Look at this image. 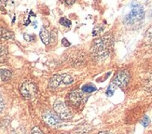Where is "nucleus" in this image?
Wrapping results in <instances>:
<instances>
[{
  "mask_svg": "<svg viewBox=\"0 0 152 134\" xmlns=\"http://www.w3.org/2000/svg\"><path fill=\"white\" fill-rule=\"evenodd\" d=\"M12 74L10 71L6 70V69H0V81L1 82H5L8 81L11 78Z\"/></svg>",
  "mask_w": 152,
  "mask_h": 134,
  "instance_id": "obj_11",
  "label": "nucleus"
},
{
  "mask_svg": "<svg viewBox=\"0 0 152 134\" xmlns=\"http://www.w3.org/2000/svg\"><path fill=\"white\" fill-rule=\"evenodd\" d=\"M74 0H66V1H65V3H66L67 5H72V4H74Z\"/></svg>",
  "mask_w": 152,
  "mask_h": 134,
  "instance_id": "obj_24",
  "label": "nucleus"
},
{
  "mask_svg": "<svg viewBox=\"0 0 152 134\" xmlns=\"http://www.w3.org/2000/svg\"><path fill=\"white\" fill-rule=\"evenodd\" d=\"M68 100L69 103L75 106V107H78L81 103V100H82V96L80 94V92L77 91V90H74L72 91L70 94L68 95Z\"/></svg>",
  "mask_w": 152,
  "mask_h": 134,
  "instance_id": "obj_8",
  "label": "nucleus"
},
{
  "mask_svg": "<svg viewBox=\"0 0 152 134\" xmlns=\"http://www.w3.org/2000/svg\"><path fill=\"white\" fill-rule=\"evenodd\" d=\"M32 134H44L42 132V130L37 128V127H34V128L32 129Z\"/></svg>",
  "mask_w": 152,
  "mask_h": 134,
  "instance_id": "obj_19",
  "label": "nucleus"
},
{
  "mask_svg": "<svg viewBox=\"0 0 152 134\" xmlns=\"http://www.w3.org/2000/svg\"><path fill=\"white\" fill-rule=\"evenodd\" d=\"M6 57H7V49L6 47L1 46L0 47V63L5 62Z\"/></svg>",
  "mask_w": 152,
  "mask_h": 134,
  "instance_id": "obj_14",
  "label": "nucleus"
},
{
  "mask_svg": "<svg viewBox=\"0 0 152 134\" xmlns=\"http://www.w3.org/2000/svg\"><path fill=\"white\" fill-rule=\"evenodd\" d=\"M101 31H103V27H101V26H96L95 28H94V31H92V36H98L99 34L101 33Z\"/></svg>",
  "mask_w": 152,
  "mask_h": 134,
  "instance_id": "obj_18",
  "label": "nucleus"
},
{
  "mask_svg": "<svg viewBox=\"0 0 152 134\" xmlns=\"http://www.w3.org/2000/svg\"><path fill=\"white\" fill-rule=\"evenodd\" d=\"M13 37H14V35H13L12 32L5 28H0V39L8 40V39H12Z\"/></svg>",
  "mask_w": 152,
  "mask_h": 134,
  "instance_id": "obj_10",
  "label": "nucleus"
},
{
  "mask_svg": "<svg viewBox=\"0 0 152 134\" xmlns=\"http://www.w3.org/2000/svg\"><path fill=\"white\" fill-rule=\"evenodd\" d=\"M84 92H88V93H91V92H94L96 90V88H95V86L94 85H92V84H86L82 87V89H81Z\"/></svg>",
  "mask_w": 152,
  "mask_h": 134,
  "instance_id": "obj_12",
  "label": "nucleus"
},
{
  "mask_svg": "<svg viewBox=\"0 0 152 134\" xmlns=\"http://www.w3.org/2000/svg\"><path fill=\"white\" fill-rule=\"evenodd\" d=\"M74 82V78L70 75H54L52 76L49 81V88L57 89L60 86H68Z\"/></svg>",
  "mask_w": 152,
  "mask_h": 134,
  "instance_id": "obj_3",
  "label": "nucleus"
},
{
  "mask_svg": "<svg viewBox=\"0 0 152 134\" xmlns=\"http://www.w3.org/2000/svg\"><path fill=\"white\" fill-rule=\"evenodd\" d=\"M62 44H63V46L66 47V48L71 45V44H70V42L68 41V40H67L66 38H63V39H62Z\"/></svg>",
  "mask_w": 152,
  "mask_h": 134,
  "instance_id": "obj_22",
  "label": "nucleus"
},
{
  "mask_svg": "<svg viewBox=\"0 0 152 134\" xmlns=\"http://www.w3.org/2000/svg\"><path fill=\"white\" fill-rule=\"evenodd\" d=\"M39 36H40V38L42 40V42L45 45H49L50 44V33L49 31L46 29V28H42L40 33H39Z\"/></svg>",
  "mask_w": 152,
  "mask_h": 134,
  "instance_id": "obj_9",
  "label": "nucleus"
},
{
  "mask_svg": "<svg viewBox=\"0 0 152 134\" xmlns=\"http://www.w3.org/2000/svg\"><path fill=\"white\" fill-rule=\"evenodd\" d=\"M144 86H145V89H146L147 91L152 92V75L147 79V81L145 82Z\"/></svg>",
  "mask_w": 152,
  "mask_h": 134,
  "instance_id": "obj_13",
  "label": "nucleus"
},
{
  "mask_svg": "<svg viewBox=\"0 0 152 134\" xmlns=\"http://www.w3.org/2000/svg\"><path fill=\"white\" fill-rule=\"evenodd\" d=\"M4 107H5V103H4V100L2 98V96L0 95V113H1L4 110Z\"/></svg>",
  "mask_w": 152,
  "mask_h": 134,
  "instance_id": "obj_21",
  "label": "nucleus"
},
{
  "mask_svg": "<svg viewBox=\"0 0 152 134\" xmlns=\"http://www.w3.org/2000/svg\"><path fill=\"white\" fill-rule=\"evenodd\" d=\"M23 37H24L25 40H27V41H32V40H34L35 36L28 35V34H24V35H23Z\"/></svg>",
  "mask_w": 152,
  "mask_h": 134,
  "instance_id": "obj_20",
  "label": "nucleus"
},
{
  "mask_svg": "<svg viewBox=\"0 0 152 134\" xmlns=\"http://www.w3.org/2000/svg\"><path fill=\"white\" fill-rule=\"evenodd\" d=\"M44 121L47 123L49 126L52 128H58L61 124V118L59 117L55 113L52 112H47L43 115Z\"/></svg>",
  "mask_w": 152,
  "mask_h": 134,
  "instance_id": "obj_7",
  "label": "nucleus"
},
{
  "mask_svg": "<svg viewBox=\"0 0 152 134\" xmlns=\"http://www.w3.org/2000/svg\"><path fill=\"white\" fill-rule=\"evenodd\" d=\"M53 109H54V113L63 120L69 119L72 117V114L67 107V105L60 100H58L55 102L53 105Z\"/></svg>",
  "mask_w": 152,
  "mask_h": 134,
  "instance_id": "obj_5",
  "label": "nucleus"
},
{
  "mask_svg": "<svg viewBox=\"0 0 152 134\" xmlns=\"http://www.w3.org/2000/svg\"><path fill=\"white\" fill-rule=\"evenodd\" d=\"M141 124L143 125V127H145V128H147V127L149 126L150 124V118L148 117V116H145L142 120H141Z\"/></svg>",
  "mask_w": 152,
  "mask_h": 134,
  "instance_id": "obj_17",
  "label": "nucleus"
},
{
  "mask_svg": "<svg viewBox=\"0 0 152 134\" xmlns=\"http://www.w3.org/2000/svg\"><path fill=\"white\" fill-rule=\"evenodd\" d=\"M98 134H112V133H110L108 131H101V132H99Z\"/></svg>",
  "mask_w": 152,
  "mask_h": 134,
  "instance_id": "obj_25",
  "label": "nucleus"
},
{
  "mask_svg": "<svg viewBox=\"0 0 152 134\" xmlns=\"http://www.w3.org/2000/svg\"><path fill=\"white\" fill-rule=\"evenodd\" d=\"M20 91L23 97L26 100H31L35 98L37 93V88L34 82L31 81H25L22 84Z\"/></svg>",
  "mask_w": 152,
  "mask_h": 134,
  "instance_id": "obj_4",
  "label": "nucleus"
},
{
  "mask_svg": "<svg viewBox=\"0 0 152 134\" xmlns=\"http://www.w3.org/2000/svg\"><path fill=\"white\" fill-rule=\"evenodd\" d=\"M130 80V73L127 70H121L115 76L112 83L121 89H125Z\"/></svg>",
  "mask_w": 152,
  "mask_h": 134,
  "instance_id": "obj_6",
  "label": "nucleus"
},
{
  "mask_svg": "<svg viewBox=\"0 0 152 134\" xmlns=\"http://www.w3.org/2000/svg\"><path fill=\"white\" fill-rule=\"evenodd\" d=\"M112 48V36L110 34H107L104 36L95 39L91 46V54L94 60L103 61L110 54Z\"/></svg>",
  "mask_w": 152,
  "mask_h": 134,
  "instance_id": "obj_1",
  "label": "nucleus"
},
{
  "mask_svg": "<svg viewBox=\"0 0 152 134\" xmlns=\"http://www.w3.org/2000/svg\"><path fill=\"white\" fill-rule=\"evenodd\" d=\"M147 36H152V26L148 30V33H147Z\"/></svg>",
  "mask_w": 152,
  "mask_h": 134,
  "instance_id": "obj_23",
  "label": "nucleus"
},
{
  "mask_svg": "<svg viewBox=\"0 0 152 134\" xmlns=\"http://www.w3.org/2000/svg\"><path fill=\"white\" fill-rule=\"evenodd\" d=\"M60 23L63 26H65V27H70V26H71V22L67 18H61L60 19Z\"/></svg>",
  "mask_w": 152,
  "mask_h": 134,
  "instance_id": "obj_16",
  "label": "nucleus"
},
{
  "mask_svg": "<svg viewBox=\"0 0 152 134\" xmlns=\"http://www.w3.org/2000/svg\"><path fill=\"white\" fill-rule=\"evenodd\" d=\"M116 85L115 84H113V83H112L109 87H108V89H107V96H112V95H113L114 94V91H115V90H116Z\"/></svg>",
  "mask_w": 152,
  "mask_h": 134,
  "instance_id": "obj_15",
  "label": "nucleus"
},
{
  "mask_svg": "<svg viewBox=\"0 0 152 134\" xmlns=\"http://www.w3.org/2000/svg\"><path fill=\"white\" fill-rule=\"evenodd\" d=\"M145 16V11L143 7L139 4H133L132 9L129 14L125 17V23L128 24L139 23Z\"/></svg>",
  "mask_w": 152,
  "mask_h": 134,
  "instance_id": "obj_2",
  "label": "nucleus"
}]
</instances>
